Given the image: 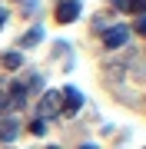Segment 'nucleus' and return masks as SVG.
Segmentation results:
<instances>
[{
  "instance_id": "f257e3e1",
  "label": "nucleus",
  "mask_w": 146,
  "mask_h": 149,
  "mask_svg": "<svg viewBox=\"0 0 146 149\" xmlns=\"http://www.w3.org/2000/svg\"><path fill=\"white\" fill-rule=\"evenodd\" d=\"M37 113H40V119H57L63 113V90H47Z\"/></svg>"
},
{
  "instance_id": "f03ea898",
  "label": "nucleus",
  "mask_w": 146,
  "mask_h": 149,
  "mask_svg": "<svg viewBox=\"0 0 146 149\" xmlns=\"http://www.w3.org/2000/svg\"><path fill=\"white\" fill-rule=\"evenodd\" d=\"M126 37H130V27H123V23H116V27H110L106 33H103V43H106L110 50H116V47H123Z\"/></svg>"
},
{
  "instance_id": "7ed1b4c3",
  "label": "nucleus",
  "mask_w": 146,
  "mask_h": 149,
  "mask_svg": "<svg viewBox=\"0 0 146 149\" xmlns=\"http://www.w3.org/2000/svg\"><path fill=\"white\" fill-rule=\"evenodd\" d=\"M80 106H83V93L76 90V86H66L63 90V116H73Z\"/></svg>"
},
{
  "instance_id": "20e7f679",
  "label": "nucleus",
  "mask_w": 146,
  "mask_h": 149,
  "mask_svg": "<svg viewBox=\"0 0 146 149\" xmlns=\"http://www.w3.org/2000/svg\"><path fill=\"white\" fill-rule=\"evenodd\" d=\"M76 13H80V0H63V3H57V23H73Z\"/></svg>"
},
{
  "instance_id": "39448f33",
  "label": "nucleus",
  "mask_w": 146,
  "mask_h": 149,
  "mask_svg": "<svg viewBox=\"0 0 146 149\" xmlns=\"http://www.w3.org/2000/svg\"><path fill=\"white\" fill-rule=\"evenodd\" d=\"M17 133H20V123H17L13 116H3V119H0V139H3V143H13Z\"/></svg>"
},
{
  "instance_id": "423d86ee",
  "label": "nucleus",
  "mask_w": 146,
  "mask_h": 149,
  "mask_svg": "<svg viewBox=\"0 0 146 149\" xmlns=\"http://www.w3.org/2000/svg\"><path fill=\"white\" fill-rule=\"evenodd\" d=\"M116 10H126V13H146V0H113Z\"/></svg>"
},
{
  "instance_id": "0eeeda50",
  "label": "nucleus",
  "mask_w": 146,
  "mask_h": 149,
  "mask_svg": "<svg viewBox=\"0 0 146 149\" xmlns=\"http://www.w3.org/2000/svg\"><path fill=\"white\" fill-rule=\"evenodd\" d=\"M37 40H40V30L33 27V30H27V33H23V40H20V47H33V43H37Z\"/></svg>"
},
{
  "instance_id": "6e6552de",
  "label": "nucleus",
  "mask_w": 146,
  "mask_h": 149,
  "mask_svg": "<svg viewBox=\"0 0 146 149\" xmlns=\"http://www.w3.org/2000/svg\"><path fill=\"white\" fill-rule=\"evenodd\" d=\"M3 66L7 70H20V53H3Z\"/></svg>"
},
{
  "instance_id": "1a4fd4ad",
  "label": "nucleus",
  "mask_w": 146,
  "mask_h": 149,
  "mask_svg": "<svg viewBox=\"0 0 146 149\" xmlns=\"http://www.w3.org/2000/svg\"><path fill=\"white\" fill-rule=\"evenodd\" d=\"M30 133H33V136H43V133H47V123H43V119L30 123Z\"/></svg>"
},
{
  "instance_id": "9d476101",
  "label": "nucleus",
  "mask_w": 146,
  "mask_h": 149,
  "mask_svg": "<svg viewBox=\"0 0 146 149\" xmlns=\"http://www.w3.org/2000/svg\"><path fill=\"white\" fill-rule=\"evenodd\" d=\"M136 33H140V37H146V13L136 20Z\"/></svg>"
},
{
  "instance_id": "9b49d317",
  "label": "nucleus",
  "mask_w": 146,
  "mask_h": 149,
  "mask_svg": "<svg viewBox=\"0 0 146 149\" xmlns=\"http://www.w3.org/2000/svg\"><path fill=\"white\" fill-rule=\"evenodd\" d=\"M7 109V93H0V113Z\"/></svg>"
},
{
  "instance_id": "f8f14e48",
  "label": "nucleus",
  "mask_w": 146,
  "mask_h": 149,
  "mask_svg": "<svg viewBox=\"0 0 146 149\" xmlns=\"http://www.w3.org/2000/svg\"><path fill=\"white\" fill-rule=\"evenodd\" d=\"M3 23H7V10H0V30H3Z\"/></svg>"
},
{
  "instance_id": "ddd939ff",
  "label": "nucleus",
  "mask_w": 146,
  "mask_h": 149,
  "mask_svg": "<svg viewBox=\"0 0 146 149\" xmlns=\"http://www.w3.org/2000/svg\"><path fill=\"white\" fill-rule=\"evenodd\" d=\"M80 149H96V146H90V143H87V146H80Z\"/></svg>"
},
{
  "instance_id": "4468645a",
  "label": "nucleus",
  "mask_w": 146,
  "mask_h": 149,
  "mask_svg": "<svg viewBox=\"0 0 146 149\" xmlns=\"http://www.w3.org/2000/svg\"><path fill=\"white\" fill-rule=\"evenodd\" d=\"M50 149H60V146H50Z\"/></svg>"
}]
</instances>
